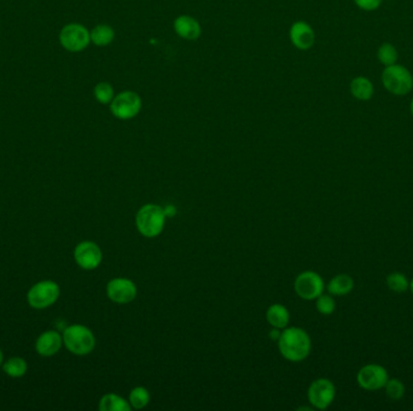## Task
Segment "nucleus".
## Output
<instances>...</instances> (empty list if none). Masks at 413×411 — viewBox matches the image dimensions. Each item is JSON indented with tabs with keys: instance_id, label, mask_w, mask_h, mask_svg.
I'll list each match as a JSON object with an SVG mask.
<instances>
[{
	"instance_id": "nucleus-21",
	"label": "nucleus",
	"mask_w": 413,
	"mask_h": 411,
	"mask_svg": "<svg viewBox=\"0 0 413 411\" xmlns=\"http://www.w3.org/2000/svg\"><path fill=\"white\" fill-rule=\"evenodd\" d=\"M129 401H130L131 408H133V409H137V410L144 409L145 406L150 403L149 391L143 386L135 387L130 392Z\"/></svg>"
},
{
	"instance_id": "nucleus-3",
	"label": "nucleus",
	"mask_w": 413,
	"mask_h": 411,
	"mask_svg": "<svg viewBox=\"0 0 413 411\" xmlns=\"http://www.w3.org/2000/svg\"><path fill=\"white\" fill-rule=\"evenodd\" d=\"M65 347L76 356H86L93 351L96 338L89 328L82 325H71L63 333Z\"/></svg>"
},
{
	"instance_id": "nucleus-23",
	"label": "nucleus",
	"mask_w": 413,
	"mask_h": 411,
	"mask_svg": "<svg viewBox=\"0 0 413 411\" xmlns=\"http://www.w3.org/2000/svg\"><path fill=\"white\" fill-rule=\"evenodd\" d=\"M386 283H387L389 290L395 293L406 292L408 287H410L408 278H406V275L403 274V272H392V274H389Z\"/></svg>"
},
{
	"instance_id": "nucleus-8",
	"label": "nucleus",
	"mask_w": 413,
	"mask_h": 411,
	"mask_svg": "<svg viewBox=\"0 0 413 411\" xmlns=\"http://www.w3.org/2000/svg\"><path fill=\"white\" fill-rule=\"evenodd\" d=\"M309 401L315 409L325 410L333 404L336 397V387L328 379H317L309 387Z\"/></svg>"
},
{
	"instance_id": "nucleus-15",
	"label": "nucleus",
	"mask_w": 413,
	"mask_h": 411,
	"mask_svg": "<svg viewBox=\"0 0 413 411\" xmlns=\"http://www.w3.org/2000/svg\"><path fill=\"white\" fill-rule=\"evenodd\" d=\"M175 30L180 38L191 40V41L199 39L202 33V28H201L199 21L188 15H181L175 19Z\"/></svg>"
},
{
	"instance_id": "nucleus-16",
	"label": "nucleus",
	"mask_w": 413,
	"mask_h": 411,
	"mask_svg": "<svg viewBox=\"0 0 413 411\" xmlns=\"http://www.w3.org/2000/svg\"><path fill=\"white\" fill-rule=\"evenodd\" d=\"M350 93L355 99L366 102L374 97L375 89L372 82L365 76H357L350 82Z\"/></svg>"
},
{
	"instance_id": "nucleus-25",
	"label": "nucleus",
	"mask_w": 413,
	"mask_h": 411,
	"mask_svg": "<svg viewBox=\"0 0 413 411\" xmlns=\"http://www.w3.org/2000/svg\"><path fill=\"white\" fill-rule=\"evenodd\" d=\"M95 98L100 104H110L111 100L114 99V89L108 82H100L96 84Z\"/></svg>"
},
{
	"instance_id": "nucleus-5",
	"label": "nucleus",
	"mask_w": 413,
	"mask_h": 411,
	"mask_svg": "<svg viewBox=\"0 0 413 411\" xmlns=\"http://www.w3.org/2000/svg\"><path fill=\"white\" fill-rule=\"evenodd\" d=\"M142 110V98L138 93L133 91H124L110 103V111L116 119H135Z\"/></svg>"
},
{
	"instance_id": "nucleus-19",
	"label": "nucleus",
	"mask_w": 413,
	"mask_h": 411,
	"mask_svg": "<svg viewBox=\"0 0 413 411\" xmlns=\"http://www.w3.org/2000/svg\"><path fill=\"white\" fill-rule=\"evenodd\" d=\"M100 411H130V401L115 393H108L100 401Z\"/></svg>"
},
{
	"instance_id": "nucleus-7",
	"label": "nucleus",
	"mask_w": 413,
	"mask_h": 411,
	"mask_svg": "<svg viewBox=\"0 0 413 411\" xmlns=\"http://www.w3.org/2000/svg\"><path fill=\"white\" fill-rule=\"evenodd\" d=\"M60 297V286L54 281H40L30 288L27 299L32 307L45 309L55 304Z\"/></svg>"
},
{
	"instance_id": "nucleus-27",
	"label": "nucleus",
	"mask_w": 413,
	"mask_h": 411,
	"mask_svg": "<svg viewBox=\"0 0 413 411\" xmlns=\"http://www.w3.org/2000/svg\"><path fill=\"white\" fill-rule=\"evenodd\" d=\"M315 301H317V303H315L317 310L322 315H325V316L331 315L335 312V309H336V302H335L334 298L331 297V296H328V294H324L323 293Z\"/></svg>"
},
{
	"instance_id": "nucleus-12",
	"label": "nucleus",
	"mask_w": 413,
	"mask_h": 411,
	"mask_svg": "<svg viewBox=\"0 0 413 411\" xmlns=\"http://www.w3.org/2000/svg\"><path fill=\"white\" fill-rule=\"evenodd\" d=\"M75 262L86 270H93L100 267L103 253L100 246L92 242H82L74 250Z\"/></svg>"
},
{
	"instance_id": "nucleus-18",
	"label": "nucleus",
	"mask_w": 413,
	"mask_h": 411,
	"mask_svg": "<svg viewBox=\"0 0 413 411\" xmlns=\"http://www.w3.org/2000/svg\"><path fill=\"white\" fill-rule=\"evenodd\" d=\"M266 318L272 327L276 329H284L288 326L290 314L288 309L282 304H274L267 309Z\"/></svg>"
},
{
	"instance_id": "nucleus-28",
	"label": "nucleus",
	"mask_w": 413,
	"mask_h": 411,
	"mask_svg": "<svg viewBox=\"0 0 413 411\" xmlns=\"http://www.w3.org/2000/svg\"><path fill=\"white\" fill-rule=\"evenodd\" d=\"M355 5L364 11H374L379 9L382 0H354Z\"/></svg>"
},
{
	"instance_id": "nucleus-32",
	"label": "nucleus",
	"mask_w": 413,
	"mask_h": 411,
	"mask_svg": "<svg viewBox=\"0 0 413 411\" xmlns=\"http://www.w3.org/2000/svg\"><path fill=\"white\" fill-rule=\"evenodd\" d=\"M1 363H3V352L0 350V364H1Z\"/></svg>"
},
{
	"instance_id": "nucleus-22",
	"label": "nucleus",
	"mask_w": 413,
	"mask_h": 411,
	"mask_svg": "<svg viewBox=\"0 0 413 411\" xmlns=\"http://www.w3.org/2000/svg\"><path fill=\"white\" fill-rule=\"evenodd\" d=\"M27 362L21 357H12L4 363L3 369L11 377H21L27 373Z\"/></svg>"
},
{
	"instance_id": "nucleus-14",
	"label": "nucleus",
	"mask_w": 413,
	"mask_h": 411,
	"mask_svg": "<svg viewBox=\"0 0 413 411\" xmlns=\"http://www.w3.org/2000/svg\"><path fill=\"white\" fill-rule=\"evenodd\" d=\"M63 342V338L55 331H47L36 339L35 342V350L41 356L50 357L56 355L60 351V347Z\"/></svg>"
},
{
	"instance_id": "nucleus-29",
	"label": "nucleus",
	"mask_w": 413,
	"mask_h": 411,
	"mask_svg": "<svg viewBox=\"0 0 413 411\" xmlns=\"http://www.w3.org/2000/svg\"><path fill=\"white\" fill-rule=\"evenodd\" d=\"M164 210L167 218H172V216H175V213H177V210H175V208L173 207V205H168V207H166Z\"/></svg>"
},
{
	"instance_id": "nucleus-1",
	"label": "nucleus",
	"mask_w": 413,
	"mask_h": 411,
	"mask_svg": "<svg viewBox=\"0 0 413 411\" xmlns=\"http://www.w3.org/2000/svg\"><path fill=\"white\" fill-rule=\"evenodd\" d=\"M278 347L285 360L300 362L309 357L312 349V342L309 333L302 328H284L278 339Z\"/></svg>"
},
{
	"instance_id": "nucleus-20",
	"label": "nucleus",
	"mask_w": 413,
	"mask_h": 411,
	"mask_svg": "<svg viewBox=\"0 0 413 411\" xmlns=\"http://www.w3.org/2000/svg\"><path fill=\"white\" fill-rule=\"evenodd\" d=\"M90 35L91 43H93L96 46H108L115 39L114 30L108 25H96L91 30Z\"/></svg>"
},
{
	"instance_id": "nucleus-11",
	"label": "nucleus",
	"mask_w": 413,
	"mask_h": 411,
	"mask_svg": "<svg viewBox=\"0 0 413 411\" xmlns=\"http://www.w3.org/2000/svg\"><path fill=\"white\" fill-rule=\"evenodd\" d=\"M137 286L130 279L116 278L110 280L107 285V294L111 302L118 304H129L137 297Z\"/></svg>"
},
{
	"instance_id": "nucleus-31",
	"label": "nucleus",
	"mask_w": 413,
	"mask_h": 411,
	"mask_svg": "<svg viewBox=\"0 0 413 411\" xmlns=\"http://www.w3.org/2000/svg\"><path fill=\"white\" fill-rule=\"evenodd\" d=\"M410 109H411V114H412L413 116V98L412 100H411V105H410Z\"/></svg>"
},
{
	"instance_id": "nucleus-30",
	"label": "nucleus",
	"mask_w": 413,
	"mask_h": 411,
	"mask_svg": "<svg viewBox=\"0 0 413 411\" xmlns=\"http://www.w3.org/2000/svg\"><path fill=\"white\" fill-rule=\"evenodd\" d=\"M410 291H411V292H412L413 294V279L412 280H411V283H410Z\"/></svg>"
},
{
	"instance_id": "nucleus-13",
	"label": "nucleus",
	"mask_w": 413,
	"mask_h": 411,
	"mask_svg": "<svg viewBox=\"0 0 413 411\" xmlns=\"http://www.w3.org/2000/svg\"><path fill=\"white\" fill-rule=\"evenodd\" d=\"M290 40L296 49L307 51L313 46L315 34L309 23L298 21L290 28Z\"/></svg>"
},
{
	"instance_id": "nucleus-2",
	"label": "nucleus",
	"mask_w": 413,
	"mask_h": 411,
	"mask_svg": "<svg viewBox=\"0 0 413 411\" xmlns=\"http://www.w3.org/2000/svg\"><path fill=\"white\" fill-rule=\"evenodd\" d=\"M166 218L164 208L156 204H146L135 215V226L145 238H155L162 233Z\"/></svg>"
},
{
	"instance_id": "nucleus-4",
	"label": "nucleus",
	"mask_w": 413,
	"mask_h": 411,
	"mask_svg": "<svg viewBox=\"0 0 413 411\" xmlns=\"http://www.w3.org/2000/svg\"><path fill=\"white\" fill-rule=\"evenodd\" d=\"M382 84L392 95H406L412 91L413 76L403 65L393 64L383 70Z\"/></svg>"
},
{
	"instance_id": "nucleus-24",
	"label": "nucleus",
	"mask_w": 413,
	"mask_h": 411,
	"mask_svg": "<svg viewBox=\"0 0 413 411\" xmlns=\"http://www.w3.org/2000/svg\"><path fill=\"white\" fill-rule=\"evenodd\" d=\"M377 57H379V62L384 67H390V65L397 64L399 57L398 51H397L394 45L384 43V44L379 46V51H377Z\"/></svg>"
},
{
	"instance_id": "nucleus-10",
	"label": "nucleus",
	"mask_w": 413,
	"mask_h": 411,
	"mask_svg": "<svg viewBox=\"0 0 413 411\" xmlns=\"http://www.w3.org/2000/svg\"><path fill=\"white\" fill-rule=\"evenodd\" d=\"M389 380L387 369L381 364H366L359 371L357 381L359 386L366 391H377L384 388Z\"/></svg>"
},
{
	"instance_id": "nucleus-9",
	"label": "nucleus",
	"mask_w": 413,
	"mask_h": 411,
	"mask_svg": "<svg viewBox=\"0 0 413 411\" xmlns=\"http://www.w3.org/2000/svg\"><path fill=\"white\" fill-rule=\"evenodd\" d=\"M295 292L304 301H314L323 294L324 280L318 272H304L298 275L294 283Z\"/></svg>"
},
{
	"instance_id": "nucleus-26",
	"label": "nucleus",
	"mask_w": 413,
	"mask_h": 411,
	"mask_svg": "<svg viewBox=\"0 0 413 411\" xmlns=\"http://www.w3.org/2000/svg\"><path fill=\"white\" fill-rule=\"evenodd\" d=\"M384 390H386V395L392 401H400L405 395V386L399 379H389L384 386Z\"/></svg>"
},
{
	"instance_id": "nucleus-17",
	"label": "nucleus",
	"mask_w": 413,
	"mask_h": 411,
	"mask_svg": "<svg viewBox=\"0 0 413 411\" xmlns=\"http://www.w3.org/2000/svg\"><path fill=\"white\" fill-rule=\"evenodd\" d=\"M354 288V280L347 274H339L330 280L328 285V291L331 296H347L352 292Z\"/></svg>"
},
{
	"instance_id": "nucleus-6",
	"label": "nucleus",
	"mask_w": 413,
	"mask_h": 411,
	"mask_svg": "<svg viewBox=\"0 0 413 411\" xmlns=\"http://www.w3.org/2000/svg\"><path fill=\"white\" fill-rule=\"evenodd\" d=\"M60 43L69 52H81L90 45V32L79 23H70L62 28Z\"/></svg>"
}]
</instances>
